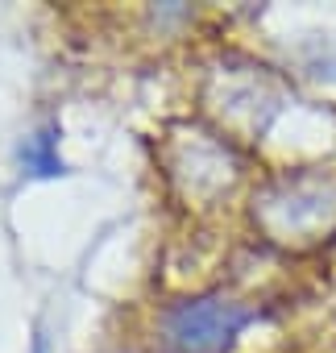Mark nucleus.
I'll return each instance as SVG.
<instances>
[{"label": "nucleus", "instance_id": "obj_3", "mask_svg": "<svg viewBox=\"0 0 336 353\" xmlns=\"http://www.w3.org/2000/svg\"><path fill=\"white\" fill-rule=\"evenodd\" d=\"M34 353H46V336L42 332H34Z\"/></svg>", "mask_w": 336, "mask_h": 353}, {"label": "nucleus", "instance_id": "obj_1", "mask_svg": "<svg viewBox=\"0 0 336 353\" xmlns=\"http://www.w3.org/2000/svg\"><path fill=\"white\" fill-rule=\"evenodd\" d=\"M249 320H253L249 307L224 295H204V299L179 303L166 316V336H171L179 353H224Z\"/></svg>", "mask_w": 336, "mask_h": 353}, {"label": "nucleus", "instance_id": "obj_2", "mask_svg": "<svg viewBox=\"0 0 336 353\" xmlns=\"http://www.w3.org/2000/svg\"><path fill=\"white\" fill-rule=\"evenodd\" d=\"M21 162H25L30 174H38V179L63 174V158H59V125H42L34 137H25V145H21Z\"/></svg>", "mask_w": 336, "mask_h": 353}]
</instances>
